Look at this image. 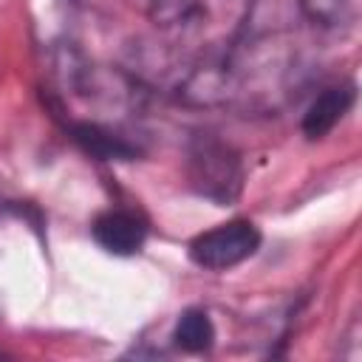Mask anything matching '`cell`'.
Listing matches in <instances>:
<instances>
[{
  "mask_svg": "<svg viewBox=\"0 0 362 362\" xmlns=\"http://www.w3.org/2000/svg\"><path fill=\"white\" fill-rule=\"evenodd\" d=\"M71 139L88 156H93L99 161H133L139 156V147L133 141H127L124 136H119L110 127L96 124V122H74Z\"/></svg>",
  "mask_w": 362,
  "mask_h": 362,
  "instance_id": "obj_5",
  "label": "cell"
},
{
  "mask_svg": "<svg viewBox=\"0 0 362 362\" xmlns=\"http://www.w3.org/2000/svg\"><path fill=\"white\" fill-rule=\"evenodd\" d=\"M263 235L255 221L232 218L189 240V260L206 272H229L257 255Z\"/></svg>",
  "mask_w": 362,
  "mask_h": 362,
  "instance_id": "obj_2",
  "label": "cell"
},
{
  "mask_svg": "<svg viewBox=\"0 0 362 362\" xmlns=\"http://www.w3.org/2000/svg\"><path fill=\"white\" fill-rule=\"evenodd\" d=\"M356 102V88L351 82H339V85H331V88H322L305 107L303 113V136L317 141V139H325L345 116L348 110L354 107Z\"/></svg>",
  "mask_w": 362,
  "mask_h": 362,
  "instance_id": "obj_4",
  "label": "cell"
},
{
  "mask_svg": "<svg viewBox=\"0 0 362 362\" xmlns=\"http://www.w3.org/2000/svg\"><path fill=\"white\" fill-rule=\"evenodd\" d=\"M173 342L184 354H204L215 342V325L212 317L204 308H187L178 314L173 325Z\"/></svg>",
  "mask_w": 362,
  "mask_h": 362,
  "instance_id": "obj_6",
  "label": "cell"
},
{
  "mask_svg": "<svg viewBox=\"0 0 362 362\" xmlns=\"http://www.w3.org/2000/svg\"><path fill=\"white\" fill-rule=\"evenodd\" d=\"M187 175L198 195L229 206L243 192V164L240 156L215 136H198L189 147Z\"/></svg>",
  "mask_w": 362,
  "mask_h": 362,
  "instance_id": "obj_1",
  "label": "cell"
},
{
  "mask_svg": "<svg viewBox=\"0 0 362 362\" xmlns=\"http://www.w3.org/2000/svg\"><path fill=\"white\" fill-rule=\"evenodd\" d=\"M0 320H3V300H0Z\"/></svg>",
  "mask_w": 362,
  "mask_h": 362,
  "instance_id": "obj_9",
  "label": "cell"
},
{
  "mask_svg": "<svg viewBox=\"0 0 362 362\" xmlns=\"http://www.w3.org/2000/svg\"><path fill=\"white\" fill-rule=\"evenodd\" d=\"M300 11L320 28H339L351 20L354 0H300Z\"/></svg>",
  "mask_w": 362,
  "mask_h": 362,
  "instance_id": "obj_8",
  "label": "cell"
},
{
  "mask_svg": "<svg viewBox=\"0 0 362 362\" xmlns=\"http://www.w3.org/2000/svg\"><path fill=\"white\" fill-rule=\"evenodd\" d=\"M90 235L99 243V249H105L107 255L130 257V255H139L144 249L147 235H150V223L141 212L116 206V209H105L93 218Z\"/></svg>",
  "mask_w": 362,
  "mask_h": 362,
  "instance_id": "obj_3",
  "label": "cell"
},
{
  "mask_svg": "<svg viewBox=\"0 0 362 362\" xmlns=\"http://www.w3.org/2000/svg\"><path fill=\"white\" fill-rule=\"evenodd\" d=\"M150 20L161 28L189 25L204 14V0H147Z\"/></svg>",
  "mask_w": 362,
  "mask_h": 362,
  "instance_id": "obj_7",
  "label": "cell"
}]
</instances>
